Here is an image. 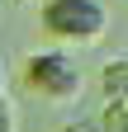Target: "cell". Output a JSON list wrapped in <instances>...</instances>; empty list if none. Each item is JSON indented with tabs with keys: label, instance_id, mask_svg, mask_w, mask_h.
Segmentation results:
<instances>
[{
	"label": "cell",
	"instance_id": "1",
	"mask_svg": "<svg viewBox=\"0 0 128 132\" xmlns=\"http://www.w3.org/2000/svg\"><path fill=\"white\" fill-rule=\"evenodd\" d=\"M43 28L47 38L71 43V47H90L109 33V5L104 0H43Z\"/></svg>",
	"mask_w": 128,
	"mask_h": 132
},
{
	"label": "cell",
	"instance_id": "2",
	"mask_svg": "<svg viewBox=\"0 0 128 132\" xmlns=\"http://www.w3.org/2000/svg\"><path fill=\"white\" fill-rule=\"evenodd\" d=\"M24 80L38 99H52V104H67V99L81 94V61L62 47H43V52H29L24 61Z\"/></svg>",
	"mask_w": 128,
	"mask_h": 132
},
{
	"label": "cell",
	"instance_id": "3",
	"mask_svg": "<svg viewBox=\"0 0 128 132\" xmlns=\"http://www.w3.org/2000/svg\"><path fill=\"white\" fill-rule=\"evenodd\" d=\"M104 90H109V94H128V61H123V66H119V61L104 66Z\"/></svg>",
	"mask_w": 128,
	"mask_h": 132
},
{
	"label": "cell",
	"instance_id": "4",
	"mask_svg": "<svg viewBox=\"0 0 128 132\" xmlns=\"http://www.w3.org/2000/svg\"><path fill=\"white\" fill-rule=\"evenodd\" d=\"M0 132H14V109L5 104V94H0Z\"/></svg>",
	"mask_w": 128,
	"mask_h": 132
},
{
	"label": "cell",
	"instance_id": "5",
	"mask_svg": "<svg viewBox=\"0 0 128 132\" xmlns=\"http://www.w3.org/2000/svg\"><path fill=\"white\" fill-rule=\"evenodd\" d=\"M0 94H5V66H0Z\"/></svg>",
	"mask_w": 128,
	"mask_h": 132
}]
</instances>
